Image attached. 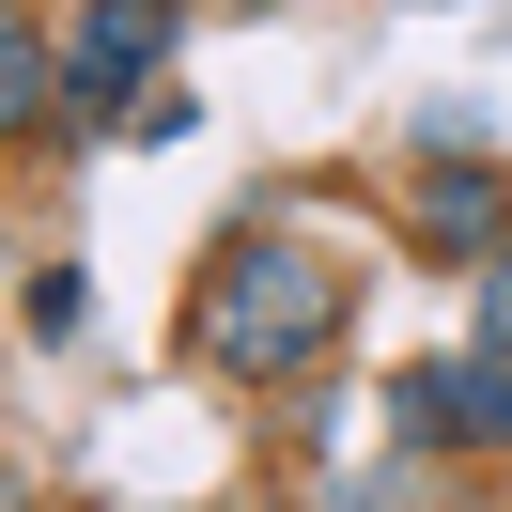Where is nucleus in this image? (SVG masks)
Listing matches in <instances>:
<instances>
[{
	"instance_id": "7ed1b4c3",
	"label": "nucleus",
	"mask_w": 512,
	"mask_h": 512,
	"mask_svg": "<svg viewBox=\"0 0 512 512\" xmlns=\"http://www.w3.org/2000/svg\"><path fill=\"white\" fill-rule=\"evenodd\" d=\"M388 435L404 450H466V466H512V342H466V357L388 373Z\"/></svg>"
},
{
	"instance_id": "6e6552de",
	"label": "nucleus",
	"mask_w": 512,
	"mask_h": 512,
	"mask_svg": "<svg viewBox=\"0 0 512 512\" xmlns=\"http://www.w3.org/2000/svg\"><path fill=\"white\" fill-rule=\"evenodd\" d=\"M0 512H32V466H16V450H0Z\"/></svg>"
},
{
	"instance_id": "20e7f679",
	"label": "nucleus",
	"mask_w": 512,
	"mask_h": 512,
	"mask_svg": "<svg viewBox=\"0 0 512 512\" xmlns=\"http://www.w3.org/2000/svg\"><path fill=\"white\" fill-rule=\"evenodd\" d=\"M404 249L419 264H497L512 249V171L497 156H419L404 171Z\"/></svg>"
},
{
	"instance_id": "f257e3e1",
	"label": "nucleus",
	"mask_w": 512,
	"mask_h": 512,
	"mask_svg": "<svg viewBox=\"0 0 512 512\" xmlns=\"http://www.w3.org/2000/svg\"><path fill=\"white\" fill-rule=\"evenodd\" d=\"M326 342H342V264H326L295 218L218 233V264H202V295H187V357H202V373L280 388V373H311Z\"/></svg>"
},
{
	"instance_id": "f03ea898",
	"label": "nucleus",
	"mask_w": 512,
	"mask_h": 512,
	"mask_svg": "<svg viewBox=\"0 0 512 512\" xmlns=\"http://www.w3.org/2000/svg\"><path fill=\"white\" fill-rule=\"evenodd\" d=\"M171 32H187V0H94L63 32V140H125L140 109H156Z\"/></svg>"
},
{
	"instance_id": "1a4fd4ad",
	"label": "nucleus",
	"mask_w": 512,
	"mask_h": 512,
	"mask_svg": "<svg viewBox=\"0 0 512 512\" xmlns=\"http://www.w3.org/2000/svg\"><path fill=\"white\" fill-rule=\"evenodd\" d=\"M187 512H249V497H187Z\"/></svg>"
},
{
	"instance_id": "0eeeda50",
	"label": "nucleus",
	"mask_w": 512,
	"mask_h": 512,
	"mask_svg": "<svg viewBox=\"0 0 512 512\" xmlns=\"http://www.w3.org/2000/svg\"><path fill=\"white\" fill-rule=\"evenodd\" d=\"M481 326H497V342H512V249L481 264Z\"/></svg>"
},
{
	"instance_id": "39448f33",
	"label": "nucleus",
	"mask_w": 512,
	"mask_h": 512,
	"mask_svg": "<svg viewBox=\"0 0 512 512\" xmlns=\"http://www.w3.org/2000/svg\"><path fill=\"white\" fill-rule=\"evenodd\" d=\"M32 140H63V32L32 0H0V156H32Z\"/></svg>"
},
{
	"instance_id": "423d86ee",
	"label": "nucleus",
	"mask_w": 512,
	"mask_h": 512,
	"mask_svg": "<svg viewBox=\"0 0 512 512\" xmlns=\"http://www.w3.org/2000/svg\"><path fill=\"white\" fill-rule=\"evenodd\" d=\"M326 512H481V497H466V450H388V466H357Z\"/></svg>"
}]
</instances>
